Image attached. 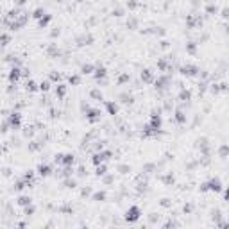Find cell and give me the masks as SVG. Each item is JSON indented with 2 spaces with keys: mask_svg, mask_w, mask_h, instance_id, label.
Returning <instances> with one entry per match:
<instances>
[{
  "mask_svg": "<svg viewBox=\"0 0 229 229\" xmlns=\"http://www.w3.org/2000/svg\"><path fill=\"white\" fill-rule=\"evenodd\" d=\"M25 186H29V184H27L25 181H16V184H14V188H16V190L20 192V190H23V188H25Z\"/></svg>",
  "mask_w": 229,
  "mask_h": 229,
  "instance_id": "obj_26",
  "label": "cell"
},
{
  "mask_svg": "<svg viewBox=\"0 0 229 229\" xmlns=\"http://www.w3.org/2000/svg\"><path fill=\"white\" fill-rule=\"evenodd\" d=\"M56 93H57V97H59V99H63V97H65V93H66V86L59 84V86H57V90H56Z\"/></svg>",
  "mask_w": 229,
  "mask_h": 229,
  "instance_id": "obj_21",
  "label": "cell"
},
{
  "mask_svg": "<svg viewBox=\"0 0 229 229\" xmlns=\"http://www.w3.org/2000/svg\"><path fill=\"white\" fill-rule=\"evenodd\" d=\"M175 120H177L179 123H184V122H186V114H184L181 109H177V111H175Z\"/></svg>",
  "mask_w": 229,
  "mask_h": 229,
  "instance_id": "obj_15",
  "label": "cell"
},
{
  "mask_svg": "<svg viewBox=\"0 0 229 229\" xmlns=\"http://www.w3.org/2000/svg\"><path fill=\"white\" fill-rule=\"evenodd\" d=\"M9 126H11V127H14V129H18L20 127V123H22V114H20V113H11V114H9Z\"/></svg>",
  "mask_w": 229,
  "mask_h": 229,
  "instance_id": "obj_2",
  "label": "cell"
},
{
  "mask_svg": "<svg viewBox=\"0 0 229 229\" xmlns=\"http://www.w3.org/2000/svg\"><path fill=\"white\" fill-rule=\"evenodd\" d=\"M74 161H75V158H74V154H63V163L65 166H72L74 165Z\"/></svg>",
  "mask_w": 229,
  "mask_h": 229,
  "instance_id": "obj_8",
  "label": "cell"
},
{
  "mask_svg": "<svg viewBox=\"0 0 229 229\" xmlns=\"http://www.w3.org/2000/svg\"><path fill=\"white\" fill-rule=\"evenodd\" d=\"M97 175H99V177H100V175H104V174H106V165H97V172H95Z\"/></svg>",
  "mask_w": 229,
  "mask_h": 229,
  "instance_id": "obj_23",
  "label": "cell"
},
{
  "mask_svg": "<svg viewBox=\"0 0 229 229\" xmlns=\"http://www.w3.org/2000/svg\"><path fill=\"white\" fill-rule=\"evenodd\" d=\"M93 201H97V202L106 201V192H97V193H93Z\"/></svg>",
  "mask_w": 229,
  "mask_h": 229,
  "instance_id": "obj_16",
  "label": "cell"
},
{
  "mask_svg": "<svg viewBox=\"0 0 229 229\" xmlns=\"http://www.w3.org/2000/svg\"><path fill=\"white\" fill-rule=\"evenodd\" d=\"M0 13H2V11H0Z\"/></svg>",
  "mask_w": 229,
  "mask_h": 229,
  "instance_id": "obj_49",
  "label": "cell"
},
{
  "mask_svg": "<svg viewBox=\"0 0 229 229\" xmlns=\"http://www.w3.org/2000/svg\"><path fill=\"white\" fill-rule=\"evenodd\" d=\"M50 20H52V16H50V14H43V16L39 18V27H47Z\"/></svg>",
  "mask_w": 229,
  "mask_h": 229,
  "instance_id": "obj_14",
  "label": "cell"
},
{
  "mask_svg": "<svg viewBox=\"0 0 229 229\" xmlns=\"http://www.w3.org/2000/svg\"><path fill=\"white\" fill-rule=\"evenodd\" d=\"M90 192H91L90 188H82V192H81V195H82V197H86V195H90Z\"/></svg>",
  "mask_w": 229,
  "mask_h": 229,
  "instance_id": "obj_38",
  "label": "cell"
},
{
  "mask_svg": "<svg viewBox=\"0 0 229 229\" xmlns=\"http://www.w3.org/2000/svg\"><path fill=\"white\" fill-rule=\"evenodd\" d=\"M201 192H208V184H206V183L201 184Z\"/></svg>",
  "mask_w": 229,
  "mask_h": 229,
  "instance_id": "obj_44",
  "label": "cell"
},
{
  "mask_svg": "<svg viewBox=\"0 0 229 229\" xmlns=\"http://www.w3.org/2000/svg\"><path fill=\"white\" fill-rule=\"evenodd\" d=\"M186 48H188L190 54H195V45L193 43H188V45H186Z\"/></svg>",
  "mask_w": 229,
  "mask_h": 229,
  "instance_id": "obj_35",
  "label": "cell"
},
{
  "mask_svg": "<svg viewBox=\"0 0 229 229\" xmlns=\"http://www.w3.org/2000/svg\"><path fill=\"white\" fill-rule=\"evenodd\" d=\"M7 43H9V36L2 34V36H0V45H7Z\"/></svg>",
  "mask_w": 229,
  "mask_h": 229,
  "instance_id": "obj_29",
  "label": "cell"
},
{
  "mask_svg": "<svg viewBox=\"0 0 229 229\" xmlns=\"http://www.w3.org/2000/svg\"><path fill=\"white\" fill-rule=\"evenodd\" d=\"M215 11H217L215 6H210V7H208V13H215Z\"/></svg>",
  "mask_w": 229,
  "mask_h": 229,
  "instance_id": "obj_46",
  "label": "cell"
},
{
  "mask_svg": "<svg viewBox=\"0 0 229 229\" xmlns=\"http://www.w3.org/2000/svg\"><path fill=\"white\" fill-rule=\"evenodd\" d=\"M93 70H95V68H93V65H82V68H81L82 74H91Z\"/></svg>",
  "mask_w": 229,
  "mask_h": 229,
  "instance_id": "obj_22",
  "label": "cell"
},
{
  "mask_svg": "<svg viewBox=\"0 0 229 229\" xmlns=\"http://www.w3.org/2000/svg\"><path fill=\"white\" fill-rule=\"evenodd\" d=\"M16 202H18L20 206H23V208H25V206H29L30 202H32V199H30V197H27V195H22V197H18V201H16Z\"/></svg>",
  "mask_w": 229,
  "mask_h": 229,
  "instance_id": "obj_12",
  "label": "cell"
},
{
  "mask_svg": "<svg viewBox=\"0 0 229 229\" xmlns=\"http://www.w3.org/2000/svg\"><path fill=\"white\" fill-rule=\"evenodd\" d=\"M25 90H27V91H30V93H32V91H36V90H38V86H36V82L29 79V81H27V84H25Z\"/></svg>",
  "mask_w": 229,
  "mask_h": 229,
  "instance_id": "obj_19",
  "label": "cell"
},
{
  "mask_svg": "<svg viewBox=\"0 0 229 229\" xmlns=\"http://www.w3.org/2000/svg\"><path fill=\"white\" fill-rule=\"evenodd\" d=\"M48 88H50V82H48V81H43V82L39 84V90H41V91H47Z\"/></svg>",
  "mask_w": 229,
  "mask_h": 229,
  "instance_id": "obj_28",
  "label": "cell"
},
{
  "mask_svg": "<svg viewBox=\"0 0 229 229\" xmlns=\"http://www.w3.org/2000/svg\"><path fill=\"white\" fill-rule=\"evenodd\" d=\"M141 79H143L145 82H150V81H152V72H150V70H143V72H141Z\"/></svg>",
  "mask_w": 229,
  "mask_h": 229,
  "instance_id": "obj_17",
  "label": "cell"
},
{
  "mask_svg": "<svg viewBox=\"0 0 229 229\" xmlns=\"http://www.w3.org/2000/svg\"><path fill=\"white\" fill-rule=\"evenodd\" d=\"M56 163H61V161H63V154H56Z\"/></svg>",
  "mask_w": 229,
  "mask_h": 229,
  "instance_id": "obj_39",
  "label": "cell"
},
{
  "mask_svg": "<svg viewBox=\"0 0 229 229\" xmlns=\"http://www.w3.org/2000/svg\"><path fill=\"white\" fill-rule=\"evenodd\" d=\"M79 175H86V168H84V166H81V168H79Z\"/></svg>",
  "mask_w": 229,
  "mask_h": 229,
  "instance_id": "obj_43",
  "label": "cell"
},
{
  "mask_svg": "<svg viewBox=\"0 0 229 229\" xmlns=\"http://www.w3.org/2000/svg\"><path fill=\"white\" fill-rule=\"evenodd\" d=\"M197 72H199V68L193 66V65H184V66H181V74L186 75V77H193V75H197Z\"/></svg>",
  "mask_w": 229,
  "mask_h": 229,
  "instance_id": "obj_3",
  "label": "cell"
},
{
  "mask_svg": "<svg viewBox=\"0 0 229 229\" xmlns=\"http://www.w3.org/2000/svg\"><path fill=\"white\" fill-rule=\"evenodd\" d=\"M106 108H108L109 114H117V113H118V106H117L114 102H106Z\"/></svg>",
  "mask_w": 229,
  "mask_h": 229,
  "instance_id": "obj_13",
  "label": "cell"
},
{
  "mask_svg": "<svg viewBox=\"0 0 229 229\" xmlns=\"http://www.w3.org/2000/svg\"><path fill=\"white\" fill-rule=\"evenodd\" d=\"M211 217H213V220H218V218H220V211H218V210H215V211L211 213Z\"/></svg>",
  "mask_w": 229,
  "mask_h": 229,
  "instance_id": "obj_36",
  "label": "cell"
},
{
  "mask_svg": "<svg viewBox=\"0 0 229 229\" xmlns=\"http://www.w3.org/2000/svg\"><path fill=\"white\" fill-rule=\"evenodd\" d=\"M126 81H129V75H122V77L118 79V82H126Z\"/></svg>",
  "mask_w": 229,
  "mask_h": 229,
  "instance_id": "obj_42",
  "label": "cell"
},
{
  "mask_svg": "<svg viewBox=\"0 0 229 229\" xmlns=\"http://www.w3.org/2000/svg\"><path fill=\"white\" fill-rule=\"evenodd\" d=\"M20 75H22V70H20L18 66H14V68H11V72H9V81H11V82H16V81L20 79Z\"/></svg>",
  "mask_w": 229,
  "mask_h": 229,
  "instance_id": "obj_6",
  "label": "cell"
},
{
  "mask_svg": "<svg viewBox=\"0 0 229 229\" xmlns=\"http://www.w3.org/2000/svg\"><path fill=\"white\" fill-rule=\"evenodd\" d=\"M0 154H2V149H0Z\"/></svg>",
  "mask_w": 229,
  "mask_h": 229,
  "instance_id": "obj_48",
  "label": "cell"
},
{
  "mask_svg": "<svg viewBox=\"0 0 229 229\" xmlns=\"http://www.w3.org/2000/svg\"><path fill=\"white\" fill-rule=\"evenodd\" d=\"M127 6H129L131 9H134V7H138V4H136V2H132V0H131V2H127Z\"/></svg>",
  "mask_w": 229,
  "mask_h": 229,
  "instance_id": "obj_41",
  "label": "cell"
},
{
  "mask_svg": "<svg viewBox=\"0 0 229 229\" xmlns=\"http://www.w3.org/2000/svg\"><path fill=\"white\" fill-rule=\"evenodd\" d=\"M183 210H184V213H192V210H193V206H192V204H186V206L183 208Z\"/></svg>",
  "mask_w": 229,
  "mask_h": 229,
  "instance_id": "obj_37",
  "label": "cell"
},
{
  "mask_svg": "<svg viewBox=\"0 0 229 229\" xmlns=\"http://www.w3.org/2000/svg\"><path fill=\"white\" fill-rule=\"evenodd\" d=\"M43 14H45V11H43V9H36V11H34V14H32V16L39 20V18H41V16H43Z\"/></svg>",
  "mask_w": 229,
  "mask_h": 229,
  "instance_id": "obj_30",
  "label": "cell"
},
{
  "mask_svg": "<svg viewBox=\"0 0 229 229\" xmlns=\"http://www.w3.org/2000/svg\"><path fill=\"white\" fill-rule=\"evenodd\" d=\"M220 156H222V158L227 156V145H222V147H220Z\"/></svg>",
  "mask_w": 229,
  "mask_h": 229,
  "instance_id": "obj_33",
  "label": "cell"
},
{
  "mask_svg": "<svg viewBox=\"0 0 229 229\" xmlns=\"http://www.w3.org/2000/svg\"><path fill=\"white\" fill-rule=\"evenodd\" d=\"M168 82H170V79L168 77H159L158 81H156V88H159V90H163L166 84H168Z\"/></svg>",
  "mask_w": 229,
  "mask_h": 229,
  "instance_id": "obj_9",
  "label": "cell"
},
{
  "mask_svg": "<svg viewBox=\"0 0 229 229\" xmlns=\"http://www.w3.org/2000/svg\"><path fill=\"white\" fill-rule=\"evenodd\" d=\"M127 27H136V20H131V22H127Z\"/></svg>",
  "mask_w": 229,
  "mask_h": 229,
  "instance_id": "obj_40",
  "label": "cell"
},
{
  "mask_svg": "<svg viewBox=\"0 0 229 229\" xmlns=\"http://www.w3.org/2000/svg\"><path fill=\"white\" fill-rule=\"evenodd\" d=\"M192 99V93L188 91V90H181V93H179V100L181 102H188Z\"/></svg>",
  "mask_w": 229,
  "mask_h": 229,
  "instance_id": "obj_11",
  "label": "cell"
},
{
  "mask_svg": "<svg viewBox=\"0 0 229 229\" xmlns=\"http://www.w3.org/2000/svg\"><path fill=\"white\" fill-rule=\"evenodd\" d=\"M25 0H14V6H23Z\"/></svg>",
  "mask_w": 229,
  "mask_h": 229,
  "instance_id": "obj_45",
  "label": "cell"
},
{
  "mask_svg": "<svg viewBox=\"0 0 229 229\" xmlns=\"http://www.w3.org/2000/svg\"><path fill=\"white\" fill-rule=\"evenodd\" d=\"M50 79H52V81H59V79H61V75L57 74V72H52V74H50Z\"/></svg>",
  "mask_w": 229,
  "mask_h": 229,
  "instance_id": "obj_34",
  "label": "cell"
},
{
  "mask_svg": "<svg viewBox=\"0 0 229 229\" xmlns=\"http://www.w3.org/2000/svg\"><path fill=\"white\" fill-rule=\"evenodd\" d=\"M106 74H108V70L104 68V66H99V68L95 70V77H97V79H100V77H106Z\"/></svg>",
  "mask_w": 229,
  "mask_h": 229,
  "instance_id": "obj_18",
  "label": "cell"
},
{
  "mask_svg": "<svg viewBox=\"0 0 229 229\" xmlns=\"http://www.w3.org/2000/svg\"><path fill=\"white\" fill-rule=\"evenodd\" d=\"M118 170H120L122 174H127V172H129L131 168H129V166H127V165H120V166H118Z\"/></svg>",
  "mask_w": 229,
  "mask_h": 229,
  "instance_id": "obj_32",
  "label": "cell"
},
{
  "mask_svg": "<svg viewBox=\"0 0 229 229\" xmlns=\"http://www.w3.org/2000/svg\"><path fill=\"white\" fill-rule=\"evenodd\" d=\"M150 127L154 131H159L161 129V117L158 113H152V118H150Z\"/></svg>",
  "mask_w": 229,
  "mask_h": 229,
  "instance_id": "obj_5",
  "label": "cell"
},
{
  "mask_svg": "<svg viewBox=\"0 0 229 229\" xmlns=\"http://www.w3.org/2000/svg\"><path fill=\"white\" fill-rule=\"evenodd\" d=\"M140 217H141V211H140L138 206H131L129 210L126 211V220L127 222H136Z\"/></svg>",
  "mask_w": 229,
  "mask_h": 229,
  "instance_id": "obj_1",
  "label": "cell"
},
{
  "mask_svg": "<svg viewBox=\"0 0 229 229\" xmlns=\"http://www.w3.org/2000/svg\"><path fill=\"white\" fill-rule=\"evenodd\" d=\"M32 177H34V172H32V170H27V172L23 174V181H25L27 184H30V181H32Z\"/></svg>",
  "mask_w": 229,
  "mask_h": 229,
  "instance_id": "obj_20",
  "label": "cell"
},
{
  "mask_svg": "<svg viewBox=\"0 0 229 229\" xmlns=\"http://www.w3.org/2000/svg\"><path fill=\"white\" fill-rule=\"evenodd\" d=\"M208 184V190H211V192H215V193H218V192H222V183H220V179H211V181H208L206 183Z\"/></svg>",
  "mask_w": 229,
  "mask_h": 229,
  "instance_id": "obj_4",
  "label": "cell"
},
{
  "mask_svg": "<svg viewBox=\"0 0 229 229\" xmlns=\"http://www.w3.org/2000/svg\"><path fill=\"white\" fill-rule=\"evenodd\" d=\"M38 172H39V175L47 177V175H50V166H48V165H39V166H38Z\"/></svg>",
  "mask_w": 229,
  "mask_h": 229,
  "instance_id": "obj_10",
  "label": "cell"
},
{
  "mask_svg": "<svg viewBox=\"0 0 229 229\" xmlns=\"http://www.w3.org/2000/svg\"><path fill=\"white\" fill-rule=\"evenodd\" d=\"M75 184H77L75 179H70V177L65 179V186H66V188H75Z\"/></svg>",
  "mask_w": 229,
  "mask_h": 229,
  "instance_id": "obj_24",
  "label": "cell"
},
{
  "mask_svg": "<svg viewBox=\"0 0 229 229\" xmlns=\"http://www.w3.org/2000/svg\"><path fill=\"white\" fill-rule=\"evenodd\" d=\"M36 211V208L32 206V204H29V206H25V215H32Z\"/></svg>",
  "mask_w": 229,
  "mask_h": 229,
  "instance_id": "obj_27",
  "label": "cell"
},
{
  "mask_svg": "<svg viewBox=\"0 0 229 229\" xmlns=\"http://www.w3.org/2000/svg\"><path fill=\"white\" fill-rule=\"evenodd\" d=\"M86 118H88L90 122H97V120L100 118V111H99V109H90V111L86 113Z\"/></svg>",
  "mask_w": 229,
  "mask_h": 229,
  "instance_id": "obj_7",
  "label": "cell"
},
{
  "mask_svg": "<svg viewBox=\"0 0 229 229\" xmlns=\"http://www.w3.org/2000/svg\"><path fill=\"white\" fill-rule=\"evenodd\" d=\"M90 95L93 97V99H97V100H102V93L99 91V90H91V93Z\"/></svg>",
  "mask_w": 229,
  "mask_h": 229,
  "instance_id": "obj_25",
  "label": "cell"
},
{
  "mask_svg": "<svg viewBox=\"0 0 229 229\" xmlns=\"http://www.w3.org/2000/svg\"><path fill=\"white\" fill-rule=\"evenodd\" d=\"M161 204H163L165 208H166V206H170V202H168V199H163V201H161Z\"/></svg>",
  "mask_w": 229,
  "mask_h": 229,
  "instance_id": "obj_47",
  "label": "cell"
},
{
  "mask_svg": "<svg viewBox=\"0 0 229 229\" xmlns=\"http://www.w3.org/2000/svg\"><path fill=\"white\" fill-rule=\"evenodd\" d=\"M70 82H72V84H79V82H81L79 75H70Z\"/></svg>",
  "mask_w": 229,
  "mask_h": 229,
  "instance_id": "obj_31",
  "label": "cell"
}]
</instances>
